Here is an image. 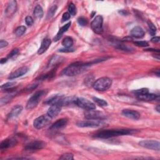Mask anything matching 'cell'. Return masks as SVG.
Returning <instances> with one entry per match:
<instances>
[{"mask_svg": "<svg viewBox=\"0 0 160 160\" xmlns=\"http://www.w3.org/2000/svg\"><path fill=\"white\" fill-rule=\"evenodd\" d=\"M134 132L133 130H105L100 131L96 133L95 137L97 138H102V139H107L113 137L123 136V135H127V134H131Z\"/></svg>", "mask_w": 160, "mask_h": 160, "instance_id": "cell-1", "label": "cell"}, {"mask_svg": "<svg viewBox=\"0 0 160 160\" xmlns=\"http://www.w3.org/2000/svg\"><path fill=\"white\" fill-rule=\"evenodd\" d=\"M93 63H83L81 62H76L69 66L67 67L63 70V74L68 77H74L85 71L87 67Z\"/></svg>", "mask_w": 160, "mask_h": 160, "instance_id": "cell-2", "label": "cell"}, {"mask_svg": "<svg viewBox=\"0 0 160 160\" xmlns=\"http://www.w3.org/2000/svg\"><path fill=\"white\" fill-rule=\"evenodd\" d=\"M112 85V80L108 77H103L97 80L93 84L94 89L98 91L108 90Z\"/></svg>", "mask_w": 160, "mask_h": 160, "instance_id": "cell-3", "label": "cell"}, {"mask_svg": "<svg viewBox=\"0 0 160 160\" xmlns=\"http://www.w3.org/2000/svg\"><path fill=\"white\" fill-rule=\"evenodd\" d=\"M46 94V91L45 90H41L36 92L28 100L27 104V108L28 109H31L35 108L38 103L39 99Z\"/></svg>", "mask_w": 160, "mask_h": 160, "instance_id": "cell-4", "label": "cell"}, {"mask_svg": "<svg viewBox=\"0 0 160 160\" xmlns=\"http://www.w3.org/2000/svg\"><path fill=\"white\" fill-rule=\"evenodd\" d=\"M75 105L86 111L93 110L96 109V106L93 103L83 98H77Z\"/></svg>", "mask_w": 160, "mask_h": 160, "instance_id": "cell-5", "label": "cell"}, {"mask_svg": "<svg viewBox=\"0 0 160 160\" xmlns=\"http://www.w3.org/2000/svg\"><path fill=\"white\" fill-rule=\"evenodd\" d=\"M51 118H52L49 116L48 114L42 115L35 120L34 122H33V125L36 129H41L49 124L50 121H51Z\"/></svg>", "mask_w": 160, "mask_h": 160, "instance_id": "cell-6", "label": "cell"}, {"mask_svg": "<svg viewBox=\"0 0 160 160\" xmlns=\"http://www.w3.org/2000/svg\"><path fill=\"white\" fill-rule=\"evenodd\" d=\"M103 19L102 16H97L93 20L91 23V27L93 31L97 34H102L103 31Z\"/></svg>", "mask_w": 160, "mask_h": 160, "instance_id": "cell-7", "label": "cell"}, {"mask_svg": "<svg viewBox=\"0 0 160 160\" xmlns=\"http://www.w3.org/2000/svg\"><path fill=\"white\" fill-rule=\"evenodd\" d=\"M77 124L80 128H96L103 124V123L101 120H89L79 121Z\"/></svg>", "mask_w": 160, "mask_h": 160, "instance_id": "cell-8", "label": "cell"}, {"mask_svg": "<svg viewBox=\"0 0 160 160\" xmlns=\"http://www.w3.org/2000/svg\"><path fill=\"white\" fill-rule=\"evenodd\" d=\"M140 146L149 149L159 151L160 143L159 141L155 140H143L139 143Z\"/></svg>", "mask_w": 160, "mask_h": 160, "instance_id": "cell-9", "label": "cell"}, {"mask_svg": "<svg viewBox=\"0 0 160 160\" xmlns=\"http://www.w3.org/2000/svg\"><path fill=\"white\" fill-rule=\"evenodd\" d=\"M85 116L86 118L88 120H103L105 118V115L102 112L93 110H89L87 111L85 113Z\"/></svg>", "mask_w": 160, "mask_h": 160, "instance_id": "cell-10", "label": "cell"}, {"mask_svg": "<svg viewBox=\"0 0 160 160\" xmlns=\"http://www.w3.org/2000/svg\"><path fill=\"white\" fill-rule=\"evenodd\" d=\"M46 146V143L41 141H33L29 145L25 146L24 149L26 150H37L43 148Z\"/></svg>", "mask_w": 160, "mask_h": 160, "instance_id": "cell-11", "label": "cell"}, {"mask_svg": "<svg viewBox=\"0 0 160 160\" xmlns=\"http://www.w3.org/2000/svg\"><path fill=\"white\" fill-rule=\"evenodd\" d=\"M29 71V68L27 66L21 67V68L16 70L14 72H13L10 75V77H8V79L10 80H13L15 78H18L20 77H22L24 74L27 73V72Z\"/></svg>", "mask_w": 160, "mask_h": 160, "instance_id": "cell-12", "label": "cell"}, {"mask_svg": "<svg viewBox=\"0 0 160 160\" xmlns=\"http://www.w3.org/2000/svg\"><path fill=\"white\" fill-rule=\"evenodd\" d=\"M122 114L126 116L128 118L130 119L134 120H138L140 118V114L134 110H131V109H123L122 111Z\"/></svg>", "mask_w": 160, "mask_h": 160, "instance_id": "cell-13", "label": "cell"}, {"mask_svg": "<svg viewBox=\"0 0 160 160\" xmlns=\"http://www.w3.org/2000/svg\"><path fill=\"white\" fill-rule=\"evenodd\" d=\"M16 10H17V3L15 1H12L8 4L5 10V14L7 17H10L15 13Z\"/></svg>", "mask_w": 160, "mask_h": 160, "instance_id": "cell-14", "label": "cell"}, {"mask_svg": "<svg viewBox=\"0 0 160 160\" xmlns=\"http://www.w3.org/2000/svg\"><path fill=\"white\" fill-rule=\"evenodd\" d=\"M61 106L60 105H53L50 106L49 108L47 114L49 116L52 118H54L56 116L58 115V114L60 113L61 109Z\"/></svg>", "mask_w": 160, "mask_h": 160, "instance_id": "cell-15", "label": "cell"}, {"mask_svg": "<svg viewBox=\"0 0 160 160\" xmlns=\"http://www.w3.org/2000/svg\"><path fill=\"white\" fill-rule=\"evenodd\" d=\"M63 96L62 95H56L52 96L51 98H49V99H48L45 102V103L49 105H51V106L53 105H57V104L60 105L61 101L63 99Z\"/></svg>", "mask_w": 160, "mask_h": 160, "instance_id": "cell-16", "label": "cell"}, {"mask_svg": "<svg viewBox=\"0 0 160 160\" xmlns=\"http://www.w3.org/2000/svg\"><path fill=\"white\" fill-rule=\"evenodd\" d=\"M131 35L135 38H142L145 36V31L140 27H136L131 30Z\"/></svg>", "mask_w": 160, "mask_h": 160, "instance_id": "cell-17", "label": "cell"}, {"mask_svg": "<svg viewBox=\"0 0 160 160\" xmlns=\"http://www.w3.org/2000/svg\"><path fill=\"white\" fill-rule=\"evenodd\" d=\"M67 123H68V120L66 119L63 118L58 120L57 121H56L55 123H53L51 127H50V130H56L59 129H61L64 128V126L67 124Z\"/></svg>", "mask_w": 160, "mask_h": 160, "instance_id": "cell-18", "label": "cell"}, {"mask_svg": "<svg viewBox=\"0 0 160 160\" xmlns=\"http://www.w3.org/2000/svg\"><path fill=\"white\" fill-rule=\"evenodd\" d=\"M17 143V141L14 139H8L5 140L3 141L2 142L1 145H0V149H5L10 147L16 145Z\"/></svg>", "mask_w": 160, "mask_h": 160, "instance_id": "cell-19", "label": "cell"}, {"mask_svg": "<svg viewBox=\"0 0 160 160\" xmlns=\"http://www.w3.org/2000/svg\"><path fill=\"white\" fill-rule=\"evenodd\" d=\"M23 110V106L21 105H17L14 106L12 109L11 112L9 113L8 116V119L14 118L18 116Z\"/></svg>", "mask_w": 160, "mask_h": 160, "instance_id": "cell-20", "label": "cell"}, {"mask_svg": "<svg viewBox=\"0 0 160 160\" xmlns=\"http://www.w3.org/2000/svg\"><path fill=\"white\" fill-rule=\"evenodd\" d=\"M77 99V97L76 96H68L66 98L63 97L61 101L60 105L61 106H70L71 105H75Z\"/></svg>", "mask_w": 160, "mask_h": 160, "instance_id": "cell-21", "label": "cell"}, {"mask_svg": "<svg viewBox=\"0 0 160 160\" xmlns=\"http://www.w3.org/2000/svg\"><path fill=\"white\" fill-rule=\"evenodd\" d=\"M50 45H51V40H50L49 39H48V38L44 39L43 40V41H42L41 45L39 49H38V53L39 55H41V54L44 53L48 49Z\"/></svg>", "mask_w": 160, "mask_h": 160, "instance_id": "cell-22", "label": "cell"}, {"mask_svg": "<svg viewBox=\"0 0 160 160\" xmlns=\"http://www.w3.org/2000/svg\"><path fill=\"white\" fill-rule=\"evenodd\" d=\"M70 25H71V22L67 23L66 24L64 25L63 27H61L60 29V30H59V31L58 32L57 35L54 38V41H58L59 39H60L61 38V36H63V35L64 34V33H65L67 30L69 29V28L70 27Z\"/></svg>", "mask_w": 160, "mask_h": 160, "instance_id": "cell-23", "label": "cell"}, {"mask_svg": "<svg viewBox=\"0 0 160 160\" xmlns=\"http://www.w3.org/2000/svg\"><path fill=\"white\" fill-rule=\"evenodd\" d=\"M138 98L140 100L142 101H145V102H151V101H153L156 99L158 97L157 95L155 94H151V93H147L143 95H140V96H137Z\"/></svg>", "mask_w": 160, "mask_h": 160, "instance_id": "cell-24", "label": "cell"}, {"mask_svg": "<svg viewBox=\"0 0 160 160\" xmlns=\"http://www.w3.org/2000/svg\"><path fill=\"white\" fill-rule=\"evenodd\" d=\"M64 61V58H62L61 56H53L51 60H49L48 66H57L58 64L61 63Z\"/></svg>", "mask_w": 160, "mask_h": 160, "instance_id": "cell-25", "label": "cell"}, {"mask_svg": "<svg viewBox=\"0 0 160 160\" xmlns=\"http://www.w3.org/2000/svg\"><path fill=\"white\" fill-rule=\"evenodd\" d=\"M34 15L38 19H40L43 16V10L40 5H37L34 10Z\"/></svg>", "mask_w": 160, "mask_h": 160, "instance_id": "cell-26", "label": "cell"}, {"mask_svg": "<svg viewBox=\"0 0 160 160\" xmlns=\"http://www.w3.org/2000/svg\"><path fill=\"white\" fill-rule=\"evenodd\" d=\"M73 45V39L70 37L67 36L62 41V45L64 48H71Z\"/></svg>", "mask_w": 160, "mask_h": 160, "instance_id": "cell-27", "label": "cell"}, {"mask_svg": "<svg viewBox=\"0 0 160 160\" xmlns=\"http://www.w3.org/2000/svg\"><path fill=\"white\" fill-rule=\"evenodd\" d=\"M57 8L58 7L56 5H53V6H52L49 8V10H48V12L47 14V20L52 18L53 17L57 10Z\"/></svg>", "mask_w": 160, "mask_h": 160, "instance_id": "cell-28", "label": "cell"}, {"mask_svg": "<svg viewBox=\"0 0 160 160\" xmlns=\"http://www.w3.org/2000/svg\"><path fill=\"white\" fill-rule=\"evenodd\" d=\"M148 27H149V33L151 34V35H152V36L155 35L156 33V28L154 25V24L151 21H148Z\"/></svg>", "mask_w": 160, "mask_h": 160, "instance_id": "cell-29", "label": "cell"}, {"mask_svg": "<svg viewBox=\"0 0 160 160\" xmlns=\"http://www.w3.org/2000/svg\"><path fill=\"white\" fill-rule=\"evenodd\" d=\"M13 95H7L2 98L1 99V101H0V105H1V106H3L4 105H6L8 102H10L11 99L13 98Z\"/></svg>", "mask_w": 160, "mask_h": 160, "instance_id": "cell-30", "label": "cell"}, {"mask_svg": "<svg viewBox=\"0 0 160 160\" xmlns=\"http://www.w3.org/2000/svg\"><path fill=\"white\" fill-rule=\"evenodd\" d=\"M68 10V13L72 16H74L76 14H77V7H76V6L73 3H70L69 5Z\"/></svg>", "mask_w": 160, "mask_h": 160, "instance_id": "cell-31", "label": "cell"}, {"mask_svg": "<svg viewBox=\"0 0 160 160\" xmlns=\"http://www.w3.org/2000/svg\"><path fill=\"white\" fill-rule=\"evenodd\" d=\"M133 93L137 96H140V95H143L148 93L149 90L148 88H141L140 89H136L135 91H134Z\"/></svg>", "mask_w": 160, "mask_h": 160, "instance_id": "cell-32", "label": "cell"}, {"mask_svg": "<svg viewBox=\"0 0 160 160\" xmlns=\"http://www.w3.org/2000/svg\"><path fill=\"white\" fill-rule=\"evenodd\" d=\"M25 31H26V28H25V27H19L18 28H16L15 31V35L17 36H21L24 34Z\"/></svg>", "mask_w": 160, "mask_h": 160, "instance_id": "cell-33", "label": "cell"}, {"mask_svg": "<svg viewBox=\"0 0 160 160\" xmlns=\"http://www.w3.org/2000/svg\"><path fill=\"white\" fill-rule=\"evenodd\" d=\"M93 99H94L95 102L99 106H106L108 105V103L106 102L105 100H104V99H99V98H98L96 97H94L93 98Z\"/></svg>", "mask_w": 160, "mask_h": 160, "instance_id": "cell-34", "label": "cell"}, {"mask_svg": "<svg viewBox=\"0 0 160 160\" xmlns=\"http://www.w3.org/2000/svg\"><path fill=\"white\" fill-rule=\"evenodd\" d=\"M16 83L15 82H8L6 84H4V85H3L1 88L2 89H5V90H6V89H10V88H12L13 87V86L15 85Z\"/></svg>", "mask_w": 160, "mask_h": 160, "instance_id": "cell-35", "label": "cell"}, {"mask_svg": "<svg viewBox=\"0 0 160 160\" xmlns=\"http://www.w3.org/2000/svg\"><path fill=\"white\" fill-rule=\"evenodd\" d=\"M78 22L82 27H85L88 24V20L85 17H80L78 19Z\"/></svg>", "mask_w": 160, "mask_h": 160, "instance_id": "cell-36", "label": "cell"}, {"mask_svg": "<svg viewBox=\"0 0 160 160\" xmlns=\"http://www.w3.org/2000/svg\"><path fill=\"white\" fill-rule=\"evenodd\" d=\"M134 44L140 47H146L149 46V44L146 41H135L134 42Z\"/></svg>", "mask_w": 160, "mask_h": 160, "instance_id": "cell-37", "label": "cell"}, {"mask_svg": "<svg viewBox=\"0 0 160 160\" xmlns=\"http://www.w3.org/2000/svg\"><path fill=\"white\" fill-rule=\"evenodd\" d=\"M60 159L71 160L73 159V155L71 153H66L63 155L61 157H60Z\"/></svg>", "mask_w": 160, "mask_h": 160, "instance_id": "cell-38", "label": "cell"}, {"mask_svg": "<svg viewBox=\"0 0 160 160\" xmlns=\"http://www.w3.org/2000/svg\"><path fill=\"white\" fill-rule=\"evenodd\" d=\"M58 52L61 53H71L74 52V49L71 48H64L59 49Z\"/></svg>", "mask_w": 160, "mask_h": 160, "instance_id": "cell-39", "label": "cell"}, {"mask_svg": "<svg viewBox=\"0 0 160 160\" xmlns=\"http://www.w3.org/2000/svg\"><path fill=\"white\" fill-rule=\"evenodd\" d=\"M118 48L119 49H121V50H123V51H126V52H131L132 51V50H134L133 48H130V47H128L127 46H124V45H118Z\"/></svg>", "mask_w": 160, "mask_h": 160, "instance_id": "cell-40", "label": "cell"}, {"mask_svg": "<svg viewBox=\"0 0 160 160\" xmlns=\"http://www.w3.org/2000/svg\"><path fill=\"white\" fill-rule=\"evenodd\" d=\"M25 22H26L28 26H32L33 23H34V20H33V19L31 16H28L26 18V19H25Z\"/></svg>", "mask_w": 160, "mask_h": 160, "instance_id": "cell-41", "label": "cell"}, {"mask_svg": "<svg viewBox=\"0 0 160 160\" xmlns=\"http://www.w3.org/2000/svg\"><path fill=\"white\" fill-rule=\"evenodd\" d=\"M18 53H19L18 49H17V48L14 49L9 53V55H8V58H12V57L16 56V55H18Z\"/></svg>", "mask_w": 160, "mask_h": 160, "instance_id": "cell-42", "label": "cell"}, {"mask_svg": "<svg viewBox=\"0 0 160 160\" xmlns=\"http://www.w3.org/2000/svg\"><path fill=\"white\" fill-rule=\"evenodd\" d=\"M70 14L69 13H64L63 14V16H62V22H64L67 20H68L70 19Z\"/></svg>", "mask_w": 160, "mask_h": 160, "instance_id": "cell-43", "label": "cell"}, {"mask_svg": "<svg viewBox=\"0 0 160 160\" xmlns=\"http://www.w3.org/2000/svg\"><path fill=\"white\" fill-rule=\"evenodd\" d=\"M8 45V42L5 40H1L0 41V48H3L4 47L7 46Z\"/></svg>", "mask_w": 160, "mask_h": 160, "instance_id": "cell-44", "label": "cell"}, {"mask_svg": "<svg viewBox=\"0 0 160 160\" xmlns=\"http://www.w3.org/2000/svg\"><path fill=\"white\" fill-rule=\"evenodd\" d=\"M151 42H153V43H158V42L159 41V37L155 36V37L151 39Z\"/></svg>", "mask_w": 160, "mask_h": 160, "instance_id": "cell-45", "label": "cell"}, {"mask_svg": "<svg viewBox=\"0 0 160 160\" xmlns=\"http://www.w3.org/2000/svg\"><path fill=\"white\" fill-rule=\"evenodd\" d=\"M133 39L131 37H126L122 39V41H131Z\"/></svg>", "mask_w": 160, "mask_h": 160, "instance_id": "cell-46", "label": "cell"}, {"mask_svg": "<svg viewBox=\"0 0 160 160\" xmlns=\"http://www.w3.org/2000/svg\"><path fill=\"white\" fill-rule=\"evenodd\" d=\"M145 51H151V52H158L159 53V50L158 49H146Z\"/></svg>", "mask_w": 160, "mask_h": 160, "instance_id": "cell-47", "label": "cell"}, {"mask_svg": "<svg viewBox=\"0 0 160 160\" xmlns=\"http://www.w3.org/2000/svg\"><path fill=\"white\" fill-rule=\"evenodd\" d=\"M7 61V59L6 58H2L1 60H0V63L1 64H4Z\"/></svg>", "mask_w": 160, "mask_h": 160, "instance_id": "cell-48", "label": "cell"}, {"mask_svg": "<svg viewBox=\"0 0 160 160\" xmlns=\"http://www.w3.org/2000/svg\"><path fill=\"white\" fill-rule=\"evenodd\" d=\"M156 109L157 111L159 113V111H159V110H160V108H159V105H158V106H157V107L156 108Z\"/></svg>", "mask_w": 160, "mask_h": 160, "instance_id": "cell-49", "label": "cell"}]
</instances>
